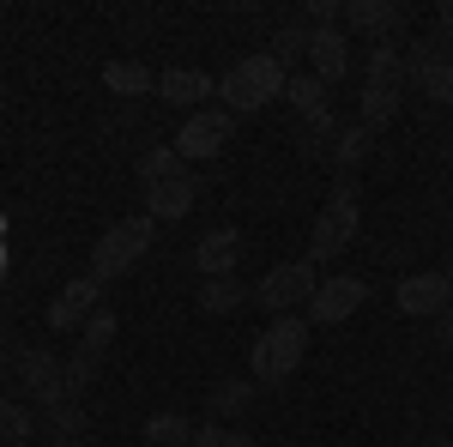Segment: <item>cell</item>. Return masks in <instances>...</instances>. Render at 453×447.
Wrapping results in <instances>:
<instances>
[{"label": "cell", "mask_w": 453, "mask_h": 447, "mask_svg": "<svg viewBox=\"0 0 453 447\" xmlns=\"http://www.w3.org/2000/svg\"><path fill=\"white\" fill-rule=\"evenodd\" d=\"M104 290L109 284H97V278L85 273V278H73L67 290H55V303H49V333H85V320L104 309Z\"/></svg>", "instance_id": "ba28073f"}, {"label": "cell", "mask_w": 453, "mask_h": 447, "mask_svg": "<svg viewBox=\"0 0 453 447\" xmlns=\"http://www.w3.org/2000/svg\"><path fill=\"white\" fill-rule=\"evenodd\" d=\"M145 442L151 447H188L194 442V423H188L181 412H151L145 417Z\"/></svg>", "instance_id": "484cf974"}, {"label": "cell", "mask_w": 453, "mask_h": 447, "mask_svg": "<svg viewBox=\"0 0 453 447\" xmlns=\"http://www.w3.org/2000/svg\"><path fill=\"white\" fill-rule=\"evenodd\" d=\"M284 85H290V73L273 61V49H254L242 61H230V67L218 73V109H230V115H260L266 104H279Z\"/></svg>", "instance_id": "6da1fadb"}, {"label": "cell", "mask_w": 453, "mask_h": 447, "mask_svg": "<svg viewBox=\"0 0 453 447\" xmlns=\"http://www.w3.org/2000/svg\"><path fill=\"white\" fill-rule=\"evenodd\" d=\"M435 344H453V309L435 314Z\"/></svg>", "instance_id": "f546056e"}, {"label": "cell", "mask_w": 453, "mask_h": 447, "mask_svg": "<svg viewBox=\"0 0 453 447\" xmlns=\"http://www.w3.org/2000/svg\"><path fill=\"white\" fill-rule=\"evenodd\" d=\"M435 42H448V49H453V0L435 6Z\"/></svg>", "instance_id": "f1b7e54d"}, {"label": "cell", "mask_w": 453, "mask_h": 447, "mask_svg": "<svg viewBox=\"0 0 453 447\" xmlns=\"http://www.w3.org/2000/svg\"><path fill=\"white\" fill-rule=\"evenodd\" d=\"M369 151H375V134H369V127H357V121H345L326 158H333V170H339V181H350V175H357L363 164H369Z\"/></svg>", "instance_id": "ffe728a7"}, {"label": "cell", "mask_w": 453, "mask_h": 447, "mask_svg": "<svg viewBox=\"0 0 453 447\" xmlns=\"http://www.w3.org/2000/svg\"><path fill=\"white\" fill-rule=\"evenodd\" d=\"M375 36V42H405V6L399 0H345V36Z\"/></svg>", "instance_id": "8fae6325"}, {"label": "cell", "mask_w": 453, "mask_h": 447, "mask_svg": "<svg viewBox=\"0 0 453 447\" xmlns=\"http://www.w3.org/2000/svg\"><path fill=\"white\" fill-rule=\"evenodd\" d=\"M423 447H453V435H429V442H423Z\"/></svg>", "instance_id": "1f68e13d"}, {"label": "cell", "mask_w": 453, "mask_h": 447, "mask_svg": "<svg viewBox=\"0 0 453 447\" xmlns=\"http://www.w3.org/2000/svg\"><path fill=\"white\" fill-rule=\"evenodd\" d=\"M115 327H121V320H115V309H97V314H91V320H85V333H79V344L104 357L109 344H115Z\"/></svg>", "instance_id": "83f0119b"}, {"label": "cell", "mask_w": 453, "mask_h": 447, "mask_svg": "<svg viewBox=\"0 0 453 447\" xmlns=\"http://www.w3.org/2000/svg\"><path fill=\"white\" fill-rule=\"evenodd\" d=\"M188 447H260V435H248V429H236V423H200Z\"/></svg>", "instance_id": "4316f807"}, {"label": "cell", "mask_w": 453, "mask_h": 447, "mask_svg": "<svg viewBox=\"0 0 453 447\" xmlns=\"http://www.w3.org/2000/svg\"><path fill=\"white\" fill-rule=\"evenodd\" d=\"M175 175H188L175 145H145L140 151V188H157V181H175Z\"/></svg>", "instance_id": "603a6c76"}, {"label": "cell", "mask_w": 453, "mask_h": 447, "mask_svg": "<svg viewBox=\"0 0 453 447\" xmlns=\"http://www.w3.org/2000/svg\"><path fill=\"white\" fill-rule=\"evenodd\" d=\"M36 429H49L55 447H79V435H85V405H79V399L42 405V412H36Z\"/></svg>", "instance_id": "44dd1931"}, {"label": "cell", "mask_w": 453, "mask_h": 447, "mask_svg": "<svg viewBox=\"0 0 453 447\" xmlns=\"http://www.w3.org/2000/svg\"><path fill=\"white\" fill-rule=\"evenodd\" d=\"M194 303H200V314H236L248 303V290L236 284V278H206Z\"/></svg>", "instance_id": "cb8c5ba5"}, {"label": "cell", "mask_w": 453, "mask_h": 447, "mask_svg": "<svg viewBox=\"0 0 453 447\" xmlns=\"http://www.w3.org/2000/svg\"><path fill=\"white\" fill-rule=\"evenodd\" d=\"M97 369H104V357H97V351H85V344L67 351V357H61V387H67V399H79V393L97 381Z\"/></svg>", "instance_id": "d4e9b609"}, {"label": "cell", "mask_w": 453, "mask_h": 447, "mask_svg": "<svg viewBox=\"0 0 453 447\" xmlns=\"http://www.w3.org/2000/svg\"><path fill=\"white\" fill-rule=\"evenodd\" d=\"M12 357H19V344H6V327H0V369H12Z\"/></svg>", "instance_id": "4dcf8cb0"}, {"label": "cell", "mask_w": 453, "mask_h": 447, "mask_svg": "<svg viewBox=\"0 0 453 447\" xmlns=\"http://www.w3.org/2000/svg\"><path fill=\"white\" fill-rule=\"evenodd\" d=\"M309 357V314H279L260 327V339L248 344V375L260 387H284Z\"/></svg>", "instance_id": "7a4b0ae2"}, {"label": "cell", "mask_w": 453, "mask_h": 447, "mask_svg": "<svg viewBox=\"0 0 453 447\" xmlns=\"http://www.w3.org/2000/svg\"><path fill=\"white\" fill-rule=\"evenodd\" d=\"M12 375H19V387L31 393L36 412L67 399V387H61V351H49V344H25V351L12 357Z\"/></svg>", "instance_id": "52a82bcc"}, {"label": "cell", "mask_w": 453, "mask_h": 447, "mask_svg": "<svg viewBox=\"0 0 453 447\" xmlns=\"http://www.w3.org/2000/svg\"><path fill=\"white\" fill-rule=\"evenodd\" d=\"M157 97L170 109H211V97H218V79L211 73H200V67H164L157 73Z\"/></svg>", "instance_id": "7c38bea8"}, {"label": "cell", "mask_w": 453, "mask_h": 447, "mask_svg": "<svg viewBox=\"0 0 453 447\" xmlns=\"http://www.w3.org/2000/svg\"><path fill=\"white\" fill-rule=\"evenodd\" d=\"M393 303H399V314H411V320H435V314L453 309V284H448V273H411V278H399Z\"/></svg>", "instance_id": "9c48e42d"}, {"label": "cell", "mask_w": 453, "mask_h": 447, "mask_svg": "<svg viewBox=\"0 0 453 447\" xmlns=\"http://www.w3.org/2000/svg\"><path fill=\"white\" fill-rule=\"evenodd\" d=\"M31 435H36V405L0 399V447H31Z\"/></svg>", "instance_id": "7402d4cb"}, {"label": "cell", "mask_w": 453, "mask_h": 447, "mask_svg": "<svg viewBox=\"0 0 453 447\" xmlns=\"http://www.w3.org/2000/svg\"><path fill=\"white\" fill-rule=\"evenodd\" d=\"M314 290H320V266L303 254V260H279L273 273L248 290V303H260V314H273V320H279V314H296Z\"/></svg>", "instance_id": "5b68a950"}, {"label": "cell", "mask_w": 453, "mask_h": 447, "mask_svg": "<svg viewBox=\"0 0 453 447\" xmlns=\"http://www.w3.org/2000/svg\"><path fill=\"white\" fill-rule=\"evenodd\" d=\"M448 417H453V405H448Z\"/></svg>", "instance_id": "836d02e7"}, {"label": "cell", "mask_w": 453, "mask_h": 447, "mask_svg": "<svg viewBox=\"0 0 453 447\" xmlns=\"http://www.w3.org/2000/svg\"><path fill=\"white\" fill-rule=\"evenodd\" d=\"M194 200H200V175H175V181H157V188H145V218L151 224H181L188 212H194Z\"/></svg>", "instance_id": "4fadbf2b"}, {"label": "cell", "mask_w": 453, "mask_h": 447, "mask_svg": "<svg viewBox=\"0 0 453 447\" xmlns=\"http://www.w3.org/2000/svg\"><path fill=\"white\" fill-rule=\"evenodd\" d=\"M369 303V284L363 278H320V290L309 297V327H339Z\"/></svg>", "instance_id": "30bf717a"}, {"label": "cell", "mask_w": 453, "mask_h": 447, "mask_svg": "<svg viewBox=\"0 0 453 447\" xmlns=\"http://www.w3.org/2000/svg\"><path fill=\"white\" fill-rule=\"evenodd\" d=\"M441 273H448V284H453V254H448V266H441Z\"/></svg>", "instance_id": "d6a6232c"}, {"label": "cell", "mask_w": 453, "mask_h": 447, "mask_svg": "<svg viewBox=\"0 0 453 447\" xmlns=\"http://www.w3.org/2000/svg\"><path fill=\"white\" fill-rule=\"evenodd\" d=\"M399 104H405V91H381V85H363L357 91V127H369V134H387L393 121H399Z\"/></svg>", "instance_id": "ac0fdd59"}, {"label": "cell", "mask_w": 453, "mask_h": 447, "mask_svg": "<svg viewBox=\"0 0 453 447\" xmlns=\"http://www.w3.org/2000/svg\"><path fill=\"white\" fill-rule=\"evenodd\" d=\"M236 260H242V230H236V224H218V230H206V236L194 242V266H200V278H230Z\"/></svg>", "instance_id": "9a60e30c"}, {"label": "cell", "mask_w": 453, "mask_h": 447, "mask_svg": "<svg viewBox=\"0 0 453 447\" xmlns=\"http://www.w3.org/2000/svg\"><path fill=\"white\" fill-rule=\"evenodd\" d=\"M363 85H381V91H405L411 67H405V42H375L369 61H363Z\"/></svg>", "instance_id": "e0dca14e"}, {"label": "cell", "mask_w": 453, "mask_h": 447, "mask_svg": "<svg viewBox=\"0 0 453 447\" xmlns=\"http://www.w3.org/2000/svg\"><path fill=\"white\" fill-rule=\"evenodd\" d=\"M254 399H260V381H254V375H224V381H211V387H206L211 423H236Z\"/></svg>", "instance_id": "2e32d148"}, {"label": "cell", "mask_w": 453, "mask_h": 447, "mask_svg": "<svg viewBox=\"0 0 453 447\" xmlns=\"http://www.w3.org/2000/svg\"><path fill=\"white\" fill-rule=\"evenodd\" d=\"M309 73L320 79V85H339L350 73V36L345 25H320V31H309Z\"/></svg>", "instance_id": "5bb4252c"}, {"label": "cell", "mask_w": 453, "mask_h": 447, "mask_svg": "<svg viewBox=\"0 0 453 447\" xmlns=\"http://www.w3.org/2000/svg\"><path fill=\"white\" fill-rule=\"evenodd\" d=\"M151 242H157V224H151L145 212L115 218L104 236L91 242V278H97V284H115L121 273H134L145 254H151Z\"/></svg>", "instance_id": "3957f363"}, {"label": "cell", "mask_w": 453, "mask_h": 447, "mask_svg": "<svg viewBox=\"0 0 453 447\" xmlns=\"http://www.w3.org/2000/svg\"><path fill=\"white\" fill-rule=\"evenodd\" d=\"M357 230H363L357 181H339V188L326 194V206L314 212V224H309V260H314V266H333L350 242H357Z\"/></svg>", "instance_id": "277c9868"}, {"label": "cell", "mask_w": 453, "mask_h": 447, "mask_svg": "<svg viewBox=\"0 0 453 447\" xmlns=\"http://www.w3.org/2000/svg\"><path fill=\"white\" fill-rule=\"evenodd\" d=\"M236 134V115L230 109H194L181 127H175V158L181 164H211V158H224V145Z\"/></svg>", "instance_id": "8992f818"}, {"label": "cell", "mask_w": 453, "mask_h": 447, "mask_svg": "<svg viewBox=\"0 0 453 447\" xmlns=\"http://www.w3.org/2000/svg\"><path fill=\"white\" fill-rule=\"evenodd\" d=\"M104 91L109 97H157V67H145V61H109Z\"/></svg>", "instance_id": "d6986e66"}]
</instances>
